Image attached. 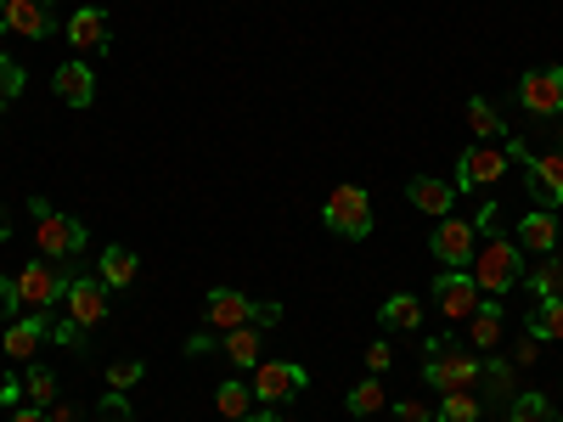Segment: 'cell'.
<instances>
[{
  "label": "cell",
  "instance_id": "cell-1",
  "mask_svg": "<svg viewBox=\"0 0 563 422\" xmlns=\"http://www.w3.org/2000/svg\"><path fill=\"white\" fill-rule=\"evenodd\" d=\"M467 276L479 281L485 299H507V288H519V281H525V248L490 231V237L474 248V259H467Z\"/></svg>",
  "mask_w": 563,
  "mask_h": 422
},
{
  "label": "cell",
  "instance_id": "cell-2",
  "mask_svg": "<svg viewBox=\"0 0 563 422\" xmlns=\"http://www.w3.org/2000/svg\"><path fill=\"white\" fill-rule=\"evenodd\" d=\"M422 378H429L440 395H456V389H479L485 378V360L474 349H462V344H429V360H422Z\"/></svg>",
  "mask_w": 563,
  "mask_h": 422
},
{
  "label": "cell",
  "instance_id": "cell-3",
  "mask_svg": "<svg viewBox=\"0 0 563 422\" xmlns=\"http://www.w3.org/2000/svg\"><path fill=\"white\" fill-rule=\"evenodd\" d=\"M321 220H327L333 237H350V243L372 237V192H366V186H355V180L333 186L327 203H321Z\"/></svg>",
  "mask_w": 563,
  "mask_h": 422
},
{
  "label": "cell",
  "instance_id": "cell-4",
  "mask_svg": "<svg viewBox=\"0 0 563 422\" xmlns=\"http://www.w3.org/2000/svg\"><path fill=\"white\" fill-rule=\"evenodd\" d=\"M29 209H34V243H40V259H74V254L90 243V231H85L74 214H57L45 198H34Z\"/></svg>",
  "mask_w": 563,
  "mask_h": 422
},
{
  "label": "cell",
  "instance_id": "cell-5",
  "mask_svg": "<svg viewBox=\"0 0 563 422\" xmlns=\"http://www.w3.org/2000/svg\"><path fill=\"white\" fill-rule=\"evenodd\" d=\"M12 288H18L23 315H57V304H63V293H68V276L52 270V259H29V265L12 276Z\"/></svg>",
  "mask_w": 563,
  "mask_h": 422
},
{
  "label": "cell",
  "instance_id": "cell-6",
  "mask_svg": "<svg viewBox=\"0 0 563 422\" xmlns=\"http://www.w3.org/2000/svg\"><path fill=\"white\" fill-rule=\"evenodd\" d=\"M305 384H310V371H305V366H294V360H260L249 389H254L260 406H288V400H299Z\"/></svg>",
  "mask_w": 563,
  "mask_h": 422
},
{
  "label": "cell",
  "instance_id": "cell-7",
  "mask_svg": "<svg viewBox=\"0 0 563 422\" xmlns=\"http://www.w3.org/2000/svg\"><path fill=\"white\" fill-rule=\"evenodd\" d=\"M507 175V147H490V141H479V147H467L456 158V192H479V186H496Z\"/></svg>",
  "mask_w": 563,
  "mask_h": 422
},
{
  "label": "cell",
  "instance_id": "cell-8",
  "mask_svg": "<svg viewBox=\"0 0 563 422\" xmlns=\"http://www.w3.org/2000/svg\"><path fill=\"white\" fill-rule=\"evenodd\" d=\"M519 108L530 119H558L563 113V68H530L519 79Z\"/></svg>",
  "mask_w": 563,
  "mask_h": 422
},
{
  "label": "cell",
  "instance_id": "cell-9",
  "mask_svg": "<svg viewBox=\"0 0 563 422\" xmlns=\"http://www.w3.org/2000/svg\"><path fill=\"white\" fill-rule=\"evenodd\" d=\"M63 304H68V321L90 333V326L108 321V281H102V276H68Z\"/></svg>",
  "mask_w": 563,
  "mask_h": 422
},
{
  "label": "cell",
  "instance_id": "cell-10",
  "mask_svg": "<svg viewBox=\"0 0 563 422\" xmlns=\"http://www.w3.org/2000/svg\"><path fill=\"white\" fill-rule=\"evenodd\" d=\"M479 281L467 276V270H440V281H434V304H440V315L451 321V326H462L467 315L479 310Z\"/></svg>",
  "mask_w": 563,
  "mask_h": 422
},
{
  "label": "cell",
  "instance_id": "cell-11",
  "mask_svg": "<svg viewBox=\"0 0 563 422\" xmlns=\"http://www.w3.org/2000/svg\"><path fill=\"white\" fill-rule=\"evenodd\" d=\"M525 186H530V198L536 209H563V153H530L525 158Z\"/></svg>",
  "mask_w": 563,
  "mask_h": 422
},
{
  "label": "cell",
  "instance_id": "cell-12",
  "mask_svg": "<svg viewBox=\"0 0 563 422\" xmlns=\"http://www.w3.org/2000/svg\"><path fill=\"white\" fill-rule=\"evenodd\" d=\"M474 248H479V225H474V220L445 214V220L434 225V259H445V270H467Z\"/></svg>",
  "mask_w": 563,
  "mask_h": 422
},
{
  "label": "cell",
  "instance_id": "cell-13",
  "mask_svg": "<svg viewBox=\"0 0 563 422\" xmlns=\"http://www.w3.org/2000/svg\"><path fill=\"white\" fill-rule=\"evenodd\" d=\"M52 321L57 315H18L7 333H0V355H12V360H34L40 344L52 338Z\"/></svg>",
  "mask_w": 563,
  "mask_h": 422
},
{
  "label": "cell",
  "instance_id": "cell-14",
  "mask_svg": "<svg viewBox=\"0 0 563 422\" xmlns=\"http://www.w3.org/2000/svg\"><path fill=\"white\" fill-rule=\"evenodd\" d=\"M0 34L45 40V34H52V0H7V12H0Z\"/></svg>",
  "mask_w": 563,
  "mask_h": 422
},
{
  "label": "cell",
  "instance_id": "cell-15",
  "mask_svg": "<svg viewBox=\"0 0 563 422\" xmlns=\"http://www.w3.org/2000/svg\"><path fill=\"white\" fill-rule=\"evenodd\" d=\"M203 321L214 326V333H231V326H254V304L238 293V288H214L203 299Z\"/></svg>",
  "mask_w": 563,
  "mask_h": 422
},
{
  "label": "cell",
  "instance_id": "cell-16",
  "mask_svg": "<svg viewBox=\"0 0 563 422\" xmlns=\"http://www.w3.org/2000/svg\"><path fill=\"white\" fill-rule=\"evenodd\" d=\"M52 90H57V102H68V108H90L97 102V74H90L85 63H63Z\"/></svg>",
  "mask_w": 563,
  "mask_h": 422
},
{
  "label": "cell",
  "instance_id": "cell-17",
  "mask_svg": "<svg viewBox=\"0 0 563 422\" xmlns=\"http://www.w3.org/2000/svg\"><path fill=\"white\" fill-rule=\"evenodd\" d=\"M68 40H74V52H108V18H102V7H79L68 18Z\"/></svg>",
  "mask_w": 563,
  "mask_h": 422
},
{
  "label": "cell",
  "instance_id": "cell-18",
  "mask_svg": "<svg viewBox=\"0 0 563 422\" xmlns=\"http://www.w3.org/2000/svg\"><path fill=\"white\" fill-rule=\"evenodd\" d=\"M558 237H563V231H558V214L552 209H536V214L519 220V248L525 254H552Z\"/></svg>",
  "mask_w": 563,
  "mask_h": 422
},
{
  "label": "cell",
  "instance_id": "cell-19",
  "mask_svg": "<svg viewBox=\"0 0 563 422\" xmlns=\"http://www.w3.org/2000/svg\"><path fill=\"white\" fill-rule=\"evenodd\" d=\"M462 326H467V349H496L501 344V299H479V310Z\"/></svg>",
  "mask_w": 563,
  "mask_h": 422
},
{
  "label": "cell",
  "instance_id": "cell-20",
  "mask_svg": "<svg viewBox=\"0 0 563 422\" xmlns=\"http://www.w3.org/2000/svg\"><path fill=\"white\" fill-rule=\"evenodd\" d=\"M406 198H411L422 214H440V220H445V214H451V203H456V186H451V180H429V175H417V180L406 186Z\"/></svg>",
  "mask_w": 563,
  "mask_h": 422
},
{
  "label": "cell",
  "instance_id": "cell-21",
  "mask_svg": "<svg viewBox=\"0 0 563 422\" xmlns=\"http://www.w3.org/2000/svg\"><path fill=\"white\" fill-rule=\"evenodd\" d=\"M220 355L231 360V366H260V326H231V333L220 338Z\"/></svg>",
  "mask_w": 563,
  "mask_h": 422
},
{
  "label": "cell",
  "instance_id": "cell-22",
  "mask_svg": "<svg viewBox=\"0 0 563 422\" xmlns=\"http://www.w3.org/2000/svg\"><path fill=\"white\" fill-rule=\"evenodd\" d=\"M254 406H260V400H254V389H249V384H238V378L214 389V411H220L225 422H243V417H254Z\"/></svg>",
  "mask_w": 563,
  "mask_h": 422
},
{
  "label": "cell",
  "instance_id": "cell-23",
  "mask_svg": "<svg viewBox=\"0 0 563 422\" xmlns=\"http://www.w3.org/2000/svg\"><path fill=\"white\" fill-rule=\"evenodd\" d=\"M479 389H485L496 406H512V395H519V371H512V360H485Z\"/></svg>",
  "mask_w": 563,
  "mask_h": 422
},
{
  "label": "cell",
  "instance_id": "cell-24",
  "mask_svg": "<svg viewBox=\"0 0 563 422\" xmlns=\"http://www.w3.org/2000/svg\"><path fill=\"white\" fill-rule=\"evenodd\" d=\"M384 326H395V333H417V326H422L417 293H389V299H384Z\"/></svg>",
  "mask_w": 563,
  "mask_h": 422
},
{
  "label": "cell",
  "instance_id": "cell-25",
  "mask_svg": "<svg viewBox=\"0 0 563 422\" xmlns=\"http://www.w3.org/2000/svg\"><path fill=\"white\" fill-rule=\"evenodd\" d=\"M384 406H389V395H384L378 378H366V384H355V389L344 395V411H350V417H378Z\"/></svg>",
  "mask_w": 563,
  "mask_h": 422
},
{
  "label": "cell",
  "instance_id": "cell-26",
  "mask_svg": "<svg viewBox=\"0 0 563 422\" xmlns=\"http://www.w3.org/2000/svg\"><path fill=\"white\" fill-rule=\"evenodd\" d=\"M23 400L52 411V406H57V371H52V366H29V378H23Z\"/></svg>",
  "mask_w": 563,
  "mask_h": 422
},
{
  "label": "cell",
  "instance_id": "cell-27",
  "mask_svg": "<svg viewBox=\"0 0 563 422\" xmlns=\"http://www.w3.org/2000/svg\"><path fill=\"white\" fill-rule=\"evenodd\" d=\"M485 406L474 389H456V395H440V422H479Z\"/></svg>",
  "mask_w": 563,
  "mask_h": 422
},
{
  "label": "cell",
  "instance_id": "cell-28",
  "mask_svg": "<svg viewBox=\"0 0 563 422\" xmlns=\"http://www.w3.org/2000/svg\"><path fill=\"white\" fill-rule=\"evenodd\" d=\"M135 254L130 248H102V281H108V288H130V281H135Z\"/></svg>",
  "mask_w": 563,
  "mask_h": 422
},
{
  "label": "cell",
  "instance_id": "cell-29",
  "mask_svg": "<svg viewBox=\"0 0 563 422\" xmlns=\"http://www.w3.org/2000/svg\"><path fill=\"white\" fill-rule=\"evenodd\" d=\"M530 338H563V299H547V304H536V315H530Z\"/></svg>",
  "mask_w": 563,
  "mask_h": 422
},
{
  "label": "cell",
  "instance_id": "cell-30",
  "mask_svg": "<svg viewBox=\"0 0 563 422\" xmlns=\"http://www.w3.org/2000/svg\"><path fill=\"white\" fill-rule=\"evenodd\" d=\"M530 288H536L541 304H547V299H563V259H541V265L530 270Z\"/></svg>",
  "mask_w": 563,
  "mask_h": 422
},
{
  "label": "cell",
  "instance_id": "cell-31",
  "mask_svg": "<svg viewBox=\"0 0 563 422\" xmlns=\"http://www.w3.org/2000/svg\"><path fill=\"white\" fill-rule=\"evenodd\" d=\"M507 422H558V417H552V400L547 395H512Z\"/></svg>",
  "mask_w": 563,
  "mask_h": 422
},
{
  "label": "cell",
  "instance_id": "cell-32",
  "mask_svg": "<svg viewBox=\"0 0 563 422\" xmlns=\"http://www.w3.org/2000/svg\"><path fill=\"white\" fill-rule=\"evenodd\" d=\"M467 130H474L479 141H490V135H501V113L485 97H474V102H467Z\"/></svg>",
  "mask_w": 563,
  "mask_h": 422
},
{
  "label": "cell",
  "instance_id": "cell-33",
  "mask_svg": "<svg viewBox=\"0 0 563 422\" xmlns=\"http://www.w3.org/2000/svg\"><path fill=\"white\" fill-rule=\"evenodd\" d=\"M141 378H147V366H141V360H113V366H108V389H113V395L135 389Z\"/></svg>",
  "mask_w": 563,
  "mask_h": 422
},
{
  "label": "cell",
  "instance_id": "cell-34",
  "mask_svg": "<svg viewBox=\"0 0 563 422\" xmlns=\"http://www.w3.org/2000/svg\"><path fill=\"white\" fill-rule=\"evenodd\" d=\"M23 97V68L12 57H0V113H7V102Z\"/></svg>",
  "mask_w": 563,
  "mask_h": 422
},
{
  "label": "cell",
  "instance_id": "cell-35",
  "mask_svg": "<svg viewBox=\"0 0 563 422\" xmlns=\"http://www.w3.org/2000/svg\"><path fill=\"white\" fill-rule=\"evenodd\" d=\"M395 422H434V411L422 400H395Z\"/></svg>",
  "mask_w": 563,
  "mask_h": 422
},
{
  "label": "cell",
  "instance_id": "cell-36",
  "mask_svg": "<svg viewBox=\"0 0 563 422\" xmlns=\"http://www.w3.org/2000/svg\"><path fill=\"white\" fill-rule=\"evenodd\" d=\"M389 360H395V349H389V344H372V349H366V371H372V378H384Z\"/></svg>",
  "mask_w": 563,
  "mask_h": 422
},
{
  "label": "cell",
  "instance_id": "cell-37",
  "mask_svg": "<svg viewBox=\"0 0 563 422\" xmlns=\"http://www.w3.org/2000/svg\"><path fill=\"white\" fill-rule=\"evenodd\" d=\"M52 338L68 344V349H79V344H85V326H74V321H52Z\"/></svg>",
  "mask_w": 563,
  "mask_h": 422
},
{
  "label": "cell",
  "instance_id": "cell-38",
  "mask_svg": "<svg viewBox=\"0 0 563 422\" xmlns=\"http://www.w3.org/2000/svg\"><path fill=\"white\" fill-rule=\"evenodd\" d=\"M18 288H12V276H0V315H7V321H18Z\"/></svg>",
  "mask_w": 563,
  "mask_h": 422
},
{
  "label": "cell",
  "instance_id": "cell-39",
  "mask_svg": "<svg viewBox=\"0 0 563 422\" xmlns=\"http://www.w3.org/2000/svg\"><path fill=\"white\" fill-rule=\"evenodd\" d=\"M0 406H23V378L12 371H0Z\"/></svg>",
  "mask_w": 563,
  "mask_h": 422
},
{
  "label": "cell",
  "instance_id": "cell-40",
  "mask_svg": "<svg viewBox=\"0 0 563 422\" xmlns=\"http://www.w3.org/2000/svg\"><path fill=\"white\" fill-rule=\"evenodd\" d=\"M541 355V338H519V349H512V366H536Z\"/></svg>",
  "mask_w": 563,
  "mask_h": 422
},
{
  "label": "cell",
  "instance_id": "cell-41",
  "mask_svg": "<svg viewBox=\"0 0 563 422\" xmlns=\"http://www.w3.org/2000/svg\"><path fill=\"white\" fill-rule=\"evenodd\" d=\"M12 422H52V411H45V406H12Z\"/></svg>",
  "mask_w": 563,
  "mask_h": 422
},
{
  "label": "cell",
  "instance_id": "cell-42",
  "mask_svg": "<svg viewBox=\"0 0 563 422\" xmlns=\"http://www.w3.org/2000/svg\"><path fill=\"white\" fill-rule=\"evenodd\" d=\"M102 417H108V422H130V411H124V395H108V400H102Z\"/></svg>",
  "mask_w": 563,
  "mask_h": 422
},
{
  "label": "cell",
  "instance_id": "cell-43",
  "mask_svg": "<svg viewBox=\"0 0 563 422\" xmlns=\"http://www.w3.org/2000/svg\"><path fill=\"white\" fill-rule=\"evenodd\" d=\"M186 355H192V360L198 355H214V338L209 333H192V338H186Z\"/></svg>",
  "mask_w": 563,
  "mask_h": 422
},
{
  "label": "cell",
  "instance_id": "cell-44",
  "mask_svg": "<svg viewBox=\"0 0 563 422\" xmlns=\"http://www.w3.org/2000/svg\"><path fill=\"white\" fill-rule=\"evenodd\" d=\"M52 422H79V411L74 406H52Z\"/></svg>",
  "mask_w": 563,
  "mask_h": 422
},
{
  "label": "cell",
  "instance_id": "cell-45",
  "mask_svg": "<svg viewBox=\"0 0 563 422\" xmlns=\"http://www.w3.org/2000/svg\"><path fill=\"white\" fill-rule=\"evenodd\" d=\"M243 422H282V417H276V411L265 406V411H254V417H243Z\"/></svg>",
  "mask_w": 563,
  "mask_h": 422
},
{
  "label": "cell",
  "instance_id": "cell-46",
  "mask_svg": "<svg viewBox=\"0 0 563 422\" xmlns=\"http://www.w3.org/2000/svg\"><path fill=\"white\" fill-rule=\"evenodd\" d=\"M7 237H12V220H7V214H0V243H7Z\"/></svg>",
  "mask_w": 563,
  "mask_h": 422
},
{
  "label": "cell",
  "instance_id": "cell-47",
  "mask_svg": "<svg viewBox=\"0 0 563 422\" xmlns=\"http://www.w3.org/2000/svg\"><path fill=\"white\" fill-rule=\"evenodd\" d=\"M552 124H558V153H563V113H558V119H552Z\"/></svg>",
  "mask_w": 563,
  "mask_h": 422
},
{
  "label": "cell",
  "instance_id": "cell-48",
  "mask_svg": "<svg viewBox=\"0 0 563 422\" xmlns=\"http://www.w3.org/2000/svg\"><path fill=\"white\" fill-rule=\"evenodd\" d=\"M558 259H563V237H558Z\"/></svg>",
  "mask_w": 563,
  "mask_h": 422
},
{
  "label": "cell",
  "instance_id": "cell-49",
  "mask_svg": "<svg viewBox=\"0 0 563 422\" xmlns=\"http://www.w3.org/2000/svg\"><path fill=\"white\" fill-rule=\"evenodd\" d=\"M0 12H7V0H0Z\"/></svg>",
  "mask_w": 563,
  "mask_h": 422
},
{
  "label": "cell",
  "instance_id": "cell-50",
  "mask_svg": "<svg viewBox=\"0 0 563 422\" xmlns=\"http://www.w3.org/2000/svg\"><path fill=\"white\" fill-rule=\"evenodd\" d=\"M558 422H563V411H558Z\"/></svg>",
  "mask_w": 563,
  "mask_h": 422
}]
</instances>
